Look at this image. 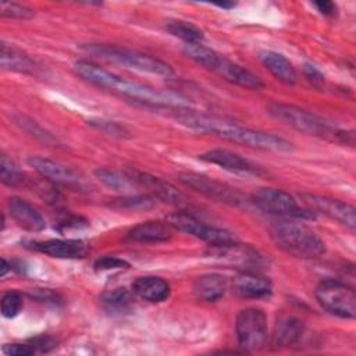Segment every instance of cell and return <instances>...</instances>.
<instances>
[{"instance_id":"1","label":"cell","mask_w":356,"mask_h":356,"mask_svg":"<svg viewBox=\"0 0 356 356\" xmlns=\"http://www.w3.org/2000/svg\"><path fill=\"white\" fill-rule=\"evenodd\" d=\"M174 110V118L195 131L211 134L221 139L239 143L248 147L260 149V150H270V152H291L293 149V145L270 132H263L257 129H252L248 127H243L238 122L228 121L221 117L203 114L191 108H172Z\"/></svg>"},{"instance_id":"2","label":"cell","mask_w":356,"mask_h":356,"mask_svg":"<svg viewBox=\"0 0 356 356\" xmlns=\"http://www.w3.org/2000/svg\"><path fill=\"white\" fill-rule=\"evenodd\" d=\"M74 70L85 81L131 100L140 102L152 107L189 108V102L175 92L161 90L140 82L128 81L95 63L79 60L74 64Z\"/></svg>"},{"instance_id":"3","label":"cell","mask_w":356,"mask_h":356,"mask_svg":"<svg viewBox=\"0 0 356 356\" xmlns=\"http://www.w3.org/2000/svg\"><path fill=\"white\" fill-rule=\"evenodd\" d=\"M184 51L191 60L231 83L254 90H259L264 86L263 81L256 74L218 54L203 43L185 44Z\"/></svg>"},{"instance_id":"4","label":"cell","mask_w":356,"mask_h":356,"mask_svg":"<svg viewBox=\"0 0 356 356\" xmlns=\"http://www.w3.org/2000/svg\"><path fill=\"white\" fill-rule=\"evenodd\" d=\"M270 236L280 249L299 259H317L325 252L323 239L300 222L277 221L270 228Z\"/></svg>"},{"instance_id":"5","label":"cell","mask_w":356,"mask_h":356,"mask_svg":"<svg viewBox=\"0 0 356 356\" xmlns=\"http://www.w3.org/2000/svg\"><path fill=\"white\" fill-rule=\"evenodd\" d=\"M83 50L96 57L104 58L111 63H117L120 65H124L127 68H132L140 72H147V74L167 76V78L174 74L170 64L150 54H145L136 50H131V49H125L114 44H100V43L86 44L83 46Z\"/></svg>"},{"instance_id":"6","label":"cell","mask_w":356,"mask_h":356,"mask_svg":"<svg viewBox=\"0 0 356 356\" xmlns=\"http://www.w3.org/2000/svg\"><path fill=\"white\" fill-rule=\"evenodd\" d=\"M267 110L270 115H273L275 120L303 134L332 139L337 136V128H334L317 114L298 106L273 102L267 106Z\"/></svg>"},{"instance_id":"7","label":"cell","mask_w":356,"mask_h":356,"mask_svg":"<svg viewBox=\"0 0 356 356\" xmlns=\"http://www.w3.org/2000/svg\"><path fill=\"white\" fill-rule=\"evenodd\" d=\"M252 202L260 210L286 218L313 220L316 214L305 206H299L298 202L285 191L275 188H260L252 195Z\"/></svg>"},{"instance_id":"8","label":"cell","mask_w":356,"mask_h":356,"mask_svg":"<svg viewBox=\"0 0 356 356\" xmlns=\"http://www.w3.org/2000/svg\"><path fill=\"white\" fill-rule=\"evenodd\" d=\"M165 222L177 231L192 235L197 239L207 242L210 246H222L232 242H236L235 236L222 228H217L213 225H207L200 221L197 217L191 214L189 211L181 210L170 213L165 218Z\"/></svg>"},{"instance_id":"9","label":"cell","mask_w":356,"mask_h":356,"mask_svg":"<svg viewBox=\"0 0 356 356\" xmlns=\"http://www.w3.org/2000/svg\"><path fill=\"white\" fill-rule=\"evenodd\" d=\"M317 302L328 313L342 317L353 318L356 316V295L355 291L337 280H324L316 288Z\"/></svg>"},{"instance_id":"10","label":"cell","mask_w":356,"mask_h":356,"mask_svg":"<svg viewBox=\"0 0 356 356\" xmlns=\"http://www.w3.org/2000/svg\"><path fill=\"white\" fill-rule=\"evenodd\" d=\"M235 331L239 346L246 352H256L267 343V317L256 307L243 309L238 313Z\"/></svg>"},{"instance_id":"11","label":"cell","mask_w":356,"mask_h":356,"mask_svg":"<svg viewBox=\"0 0 356 356\" xmlns=\"http://www.w3.org/2000/svg\"><path fill=\"white\" fill-rule=\"evenodd\" d=\"M178 181L185 185L186 188L202 193L203 196L221 202V203H227L231 206H239L243 203V197L241 196V193L238 191H235V188L216 181L210 177H206L203 174H197V172H182L178 175Z\"/></svg>"},{"instance_id":"12","label":"cell","mask_w":356,"mask_h":356,"mask_svg":"<svg viewBox=\"0 0 356 356\" xmlns=\"http://www.w3.org/2000/svg\"><path fill=\"white\" fill-rule=\"evenodd\" d=\"M302 204L312 210L314 214H324L339 224L345 225L350 231H355L356 227V211L355 207L349 203H345L338 199L314 195V193H302Z\"/></svg>"},{"instance_id":"13","label":"cell","mask_w":356,"mask_h":356,"mask_svg":"<svg viewBox=\"0 0 356 356\" xmlns=\"http://www.w3.org/2000/svg\"><path fill=\"white\" fill-rule=\"evenodd\" d=\"M125 172L131 177V179L135 182L136 186L147 189L149 195L153 196L154 199L161 200L168 204H174V206H186L188 204V199L184 196V193H181L170 182H167L159 177L150 175L147 172L135 170V168H128V170H125Z\"/></svg>"},{"instance_id":"14","label":"cell","mask_w":356,"mask_h":356,"mask_svg":"<svg viewBox=\"0 0 356 356\" xmlns=\"http://www.w3.org/2000/svg\"><path fill=\"white\" fill-rule=\"evenodd\" d=\"M200 159L206 163L216 164L231 174L242 177H260L266 174L260 165L227 149H211L200 154Z\"/></svg>"},{"instance_id":"15","label":"cell","mask_w":356,"mask_h":356,"mask_svg":"<svg viewBox=\"0 0 356 356\" xmlns=\"http://www.w3.org/2000/svg\"><path fill=\"white\" fill-rule=\"evenodd\" d=\"M28 164L43 178L70 188H82L83 178L74 171L71 167L40 156H31L28 159Z\"/></svg>"},{"instance_id":"16","label":"cell","mask_w":356,"mask_h":356,"mask_svg":"<svg viewBox=\"0 0 356 356\" xmlns=\"http://www.w3.org/2000/svg\"><path fill=\"white\" fill-rule=\"evenodd\" d=\"M210 256L218 259L225 264L239 266L243 268V271H254V268L263 264V257L257 250H254L250 246L239 245L238 242H232L222 246H211Z\"/></svg>"},{"instance_id":"17","label":"cell","mask_w":356,"mask_h":356,"mask_svg":"<svg viewBox=\"0 0 356 356\" xmlns=\"http://www.w3.org/2000/svg\"><path fill=\"white\" fill-rule=\"evenodd\" d=\"M31 249L57 259H82L88 254V245L81 239H47L31 242Z\"/></svg>"},{"instance_id":"18","label":"cell","mask_w":356,"mask_h":356,"mask_svg":"<svg viewBox=\"0 0 356 356\" xmlns=\"http://www.w3.org/2000/svg\"><path fill=\"white\" fill-rule=\"evenodd\" d=\"M8 210L13 220L24 229L31 232H39L44 229L46 221L42 213L28 200L13 196L8 199Z\"/></svg>"},{"instance_id":"19","label":"cell","mask_w":356,"mask_h":356,"mask_svg":"<svg viewBox=\"0 0 356 356\" xmlns=\"http://www.w3.org/2000/svg\"><path fill=\"white\" fill-rule=\"evenodd\" d=\"M234 291L242 296L249 299H261L267 298L273 292V285L270 280L260 275L256 271H241L234 278Z\"/></svg>"},{"instance_id":"20","label":"cell","mask_w":356,"mask_h":356,"mask_svg":"<svg viewBox=\"0 0 356 356\" xmlns=\"http://www.w3.org/2000/svg\"><path fill=\"white\" fill-rule=\"evenodd\" d=\"M132 291L138 298L152 303L167 300L171 292L168 282L156 275L138 277L132 282Z\"/></svg>"},{"instance_id":"21","label":"cell","mask_w":356,"mask_h":356,"mask_svg":"<svg viewBox=\"0 0 356 356\" xmlns=\"http://www.w3.org/2000/svg\"><path fill=\"white\" fill-rule=\"evenodd\" d=\"M127 236L135 242L160 243L172 236V228L163 221H146L131 228Z\"/></svg>"},{"instance_id":"22","label":"cell","mask_w":356,"mask_h":356,"mask_svg":"<svg viewBox=\"0 0 356 356\" xmlns=\"http://www.w3.org/2000/svg\"><path fill=\"white\" fill-rule=\"evenodd\" d=\"M259 58L261 64L282 83L293 85L296 82V71L292 63L285 56L273 50H264L260 51Z\"/></svg>"},{"instance_id":"23","label":"cell","mask_w":356,"mask_h":356,"mask_svg":"<svg viewBox=\"0 0 356 356\" xmlns=\"http://www.w3.org/2000/svg\"><path fill=\"white\" fill-rule=\"evenodd\" d=\"M305 331L303 323L293 317V316H282L275 325L273 342L275 346H282L288 348L302 338Z\"/></svg>"},{"instance_id":"24","label":"cell","mask_w":356,"mask_h":356,"mask_svg":"<svg viewBox=\"0 0 356 356\" xmlns=\"http://www.w3.org/2000/svg\"><path fill=\"white\" fill-rule=\"evenodd\" d=\"M227 291V281L220 274H206L196 278L193 284V293L197 299L204 302H216L224 296Z\"/></svg>"},{"instance_id":"25","label":"cell","mask_w":356,"mask_h":356,"mask_svg":"<svg viewBox=\"0 0 356 356\" xmlns=\"http://www.w3.org/2000/svg\"><path fill=\"white\" fill-rule=\"evenodd\" d=\"M0 65L3 70L21 74H35L38 71L36 63L29 56L6 43H1L0 47Z\"/></svg>"},{"instance_id":"26","label":"cell","mask_w":356,"mask_h":356,"mask_svg":"<svg viewBox=\"0 0 356 356\" xmlns=\"http://www.w3.org/2000/svg\"><path fill=\"white\" fill-rule=\"evenodd\" d=\"M95 175L100 182H103L106 186H108L114 191L131 192L136 186L135 182L131 179V177L125 171L121 172V171L102 167V168L95 170Z\"/></svg>"},{"instance_id":"27","label":"cell","mask_w":356,"mask_h":356,"mask_svg":"<svg viewBox=\"0 0 356 356\" xmlns=\"http://www.w3.org/2000/svg\"><path fill=\"white\" fill-rule=\"evenodd\" d=\"M165 29L168 33L184 40L186 44L202 43L204 39L203 32L197 26L186 21H170L165 25Z\"/></svg>"},{"instance_id":"28","label":"cell","mask_w":356,"mask_h":356,"mask_svg":"<svg viewBox=\"0 0 356 356\" xmlns=\"http://www.w3.org/2000/svg\"><path fill=\"white\" fill-rule=\"evenodd\" d=\"M100 302L107 310L121 312L129 307V305L132 303V296L125 288H115L102 293Z\"/></svg>"},{"instance_id":"29","label":"cell","mask_w":356,"mask_h":356,"mask_svg":"<svg viewBox=\"0 0 356 356\" xmlns=\"http://www.w3.org/2000/svg\"><path fill=\"white\" fill-rule=\"evenodd\" d=\"M156 204V199L153 196L147 195H134V196H125L121 199H115L110 206L118 210H147L152 209Z\"/></svg>"},{"instance_id":"30","label":"cell","mask_w":356,"mask_h":356,"mask_svg":"<svg viewBox=\"0 0 356 356\" xmlns=\"http://www.w3.org/2000/svg\"><path fill=\"white\" fill-rule=\"evenodd\" d=\"M0 179L8 186H17L24 181V175L18 165L4 153L0 156Z\"/></svg>"},{"instance_id":"31","label":"cell","mask_w":356,"mask_h":356,"mask_svg":"<svg viewBox=\"0 0 356 356\" xmlns=\"http://www.w3.org/2000/svg\"><path fill=\"white\" fill-rule=\"evenodd\" d=\"M22 305V295L17 291H10L1 298V314L7 318H13L21 312Z\"/></svg>"},{"instance_id":"32","label":"cell","mask_w":356,"mask_h":356,"mask_svg":"<svg viewBox=\"0 0 356 356\" xmlns=\"http://www.w3.org/2000/svg\"><path fill=\"white\" fill-rule=\"evenodd\" d=\"M0 15L6 18H18L26 19L35 15V11L24 4L13 3V1H3L0 4Z\"/></svg>"},{"instance_id":"33","label":"cell","mask_w":356,"mask_h":356,"mask_svg":"<svg viewBox=\"0 0 356 356\" xmlns=\"http://www.w3.org/2000/svg\"><path fill=\"white\" fill-rule=\"evenodd\" d=\"M90 125L96 127L99 131L107 134V135H111V136H118V138H122V136H127L128 135V131L120 125L118 122H114V121H104V120H90L89 122Z\"/></svg>"},{"instance_id":"34","label":"cell","mask_w":356,"mask_h":356,"mask_svg":"<svg viewBox=\"0 0 356 356\" xmlns=\"http://www.w3.org/2000/svg\"><path fill=\"white\" fill-rule=\"evenodd\" d=\"M129 264L115 256H103L95 261V270L96 271H111V270H122L128 268Z\"/></svg>"},{"instance_id":"35","label":"cell","mask_w":356,"mask_h":356,"mask_svg":"<svg viewBox=\"0 0 356 356\" xmlns=\"http://www.w3.org/2000/svg\"><path fill=\"white\" fill-rule=\"evenodd\" d=\"M15 121H17V124H19V125H21V128H24L25 131L31 132L32 135H35V136L40 138L42 140H44V142H50V140H53V139H51V136H50V134H47L46 131H43V129H42V128H40L35 121L28 120V118H25V117H22V115L17 117V118H15Z\"/></svg>"},{"instance_id":"36","label":"cell","mask_w":356,"mask_h":356,"mask_svg":"<svg viewBox=\"0 0 356 356\" xmlns=\"http://www.w3.org/2000/svg\"><path fill=\"white\" fill-rule=\"evenodd\" d=\"M36 349L31 342L28 343H8L3 348V353L7 356H29L33 355Z\"/></svg>"},{"instance_id":"37","label":"cell","mask_w":356,"mask_h":356,"mask_svg":"<svg viewBox=\"0 0 356 356\" xmlns=\"http://www.w3.org/2000/svg\"><path fill=\"white\" fill-rule=\"evenodd\" d=\"M303 74L306 79L314 86V88H321L324 85V74L313 64H305L303 65Z\"/></svg>"},{"instance_id":"38","label":"cell","mask_w":356,"mask_h":356,"mask_svg":"<svg viewBox=\"0 0 356 356\" xmlns=\"http://www.w3.org/2000/svg\"><path fill=\"white\" fill-rule=\"evenodd\" d=\"M32 346L36 349V352H47L56 346V339L51 337H36L29 341Z\"/></svg>"},{"instance_id":"39","label":"cell","mask_w":356,"mask_h":356,"mask_svg":"<svg viewBox=\"0 0 356 356\" xmlns=\"http://www.w3.org/2000/svg\"><path fill=\"white\" fill-rule=\"evenodd\" d=\"M313 6L323 15H334L337 11V6L332 1H316V3H313Z\"/></svg>"},{"instance_id":"40","label":"cell","mask_w":356,"mask_h":356,"mask_svg":"<svg viewBox=\"0 0 356 356\" xmlns=\"http://www.w3.org/2000/svg\"><path fill=\"white\" fill-rule=\"evenodd\" d=\"M13 267H11V263H8L6 259H1V271H0V277H4L7 274V271H10Z\"/></svg>"},{"instance_id":"41","label":"cell","mask_w":356,"mask_h":356,"mask_svg":"<svg viewBox=\"0 0 356 356\" xmlns=\"http://www.w3.org/2000/svg\"><path fill=\"white\" fill-rule=\"evenodd\" d=\"M217 6H218V7H221V8H232L235 4H232V3H231V4H227V3H221V4H217Z\"/></svg>"}]
</instances>
